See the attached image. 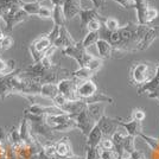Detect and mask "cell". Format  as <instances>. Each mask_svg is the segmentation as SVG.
Returning <instances> with one entry per match:
<instances>
[{"label": "cell", "instance_id": "1", "mask_svg": "<svg viewBox=\"0 0 159 159\" xmlns=\"http://www.w3.org/2000/svg\"><path fill=\"white\" fill-rule=\"evenodd\" d=\"M157 38H159V26L135 25L134 39L132 42V52L148 49Z\"/></svg>", "mask_w": 159, "mask_h": 159}, {"label": "cell", "instance_id": "2", "mask_svg": "<svg viewBox=\"0 0 159 159\" xmlns=\"http://www.w3.org/2000/svg\"><path fill=\"white\" fill-rule=\"evenodd\" d=\"M20 69H16L12 73L0 74V100L4 101L11 94L20 93Z\"/></svg>", "mask_w": 159, "mask_h": 159}, {"label": "cell", "instance_id": "3", "mask_svg": "<svg viewBox=\"0 0 159 159\" xmlns=\"http://www.w3.org/2000/svg\"><path fill=\"white\" fill-rule=\"evenodd\" d=\"M156 74V66L148 62H134L131 68V81L133 83L143 86L154 77Z\"/></svg>", "mask_w": 159, "mask_h": 159}, {"label": "cell", "instance_id": "4", "mask_svg": "<svg viewBox=\"0 0 159 159\" xmlns=\"http://www.w3.org/2000/svg\"><path fill=\"white\" fill-rule=\"evenodd\" d=\"M62 53H63L64 56H68V57L74 58V60L79 63L80 68H84V66L95 57L92 53H89L87 51V49L83 48L81 42H76L73 47L63 49V50H62Z\"/></svg>", "mask_w": 159, "mask_h": 159}, {"label": "cell", "instance_id": "5", "mask_svg": "<svg viewBox=\"0 0 159 159\" xmlns=\"http://www.w3.org/2000/svg\"><path fill=\"white\" fill-rule=\"evenodd\" d=\"M53 47L52 42L49 39L48 34H44V36H40L39 38L34 39L30 44L29 47V50H30V55L32 57L33 63H37L39 62L43 57H45L48 50L51 49Z\"/></svg>", "mask_w": 159, "mask_h": 159}, {"label": "cell", "instance_id": "6", "mask_svg": "<svg viewBox=\"0 0 159 159\" xmlns=\"http://www.w3.org/2000/svg\"><path fill=\"white\" fill-rule=\"evenodd\" d=\"M29 17H30V16H29L26 12H24V11L21 10V7L16 6V7L10 8L8 11H6V12L4 13L1 19L4 20V23H5V25H6V31L7 32H11L16 25H18L21 21L27 20Z\"/></svg>", "mask_w": 159, "mask_h": 159}, {"label": "cell", "instance_id": "7", "mask_svg": "<svg viewBox=\"0 0 159 159\" xmlns=\"http://www.w3.org/2000/svg\"><path fill=\"white\" fill-rule=\"evenodd\" d=\"M138 95H140V96L146 95L148 99L158 100L159 101V64L156 66L154 77L151 81H148L147 83L139 87Z\"/></svg>", "mask_w": 159, "mask_h": 159}, {"label": "cell", "instance_id": "8", "mask_svg": "<svg viewBox=\"0 0 159 159\" xmlns=\"http://www.w3.org/2000/svg\"><path fill=\"white\" fill-rule=\"evenodd\" d=\"M79 83V81L73 79L71 76L68 77V79L61 80L57 83L58 93L62 94L68 101H76V100H79L77 94H76V89H77Z\"/></svg>", "mask_w": 159, "mask_h": 159}, {"label": "cell", "instance_id": "9", "mask_svg": "<svg viewBox=\"0 0 159 159\" xmlns=\"http://www.w3.org/2000/svg\"><path fill=\"white\" fill-rule=\"evenodd\" d=\"M71 116H73V119L75 120L76 128L80 129L81 133H82L84 137H87V135L89 134V132L93 129V127L96 125V122L90 118L89 113L87 112V108L83 109V111L81 113H79V114L71 115Z\"/></svg>", "mask_w": 159, "mask_h": 159}, {"label": "cell", "instance_id": "10", "mask_svg": "<svg viewBox=\"0 0 159 159\" xmlns=\"http://www.w3.org/2000/svg\"><path fill=\"white\" fill-rule=\"evenodd\" d=\"M119 119H113L109 118L107 115H103L101 119L96 122V125L99 126V128L102 132L103 138H111L113 135V133L115 132L119 127Z\"/></svg>", "mask_w": 159, "mask_h": 159}, {"label": "cell", "instance_id": "11", "mask_svg": "<svg viewBox=\"0 0 159 159\" xmlns=\"http://www.w3.org/2000/svg\"><path fill=\"white\" fill-rule=\"evenodd\" d=\"M98 90H99V88L93 80H87V81H82L79 83L77 89H76V94H77L79 100L84 101V100L92 98Z\"/></svg>", "mask_w": 159, "mask_h": 159}, {"label": "cell", "instance_id": "12", "mask_svg": "<svg viewBox=\"0 0 159 159\" xmlns=\"http://www.w3.org/2000/svg\"><path fill=\"white\" fill-rule=\"evenodd\" d=\"M82 8L83 7L81 5V0H64L62 11L66 20H70L74 19L76 16H79Z\"/></svg>", "mask_w": 159, "mask_h": 159}, {"label": "cell", "instance_id": "13", "mask_svg": "<svg viewBox=\"0 0 159 159\" xmlns=\"http://www.w3.org/2000/svg\"><path fill=\"white\" fill-rule=\"evenodd\" d=\"M29 113L34 115H57V114H64V112L56 106H43L40 103H32L26 109Z\"/></svg>", "mask_w": 159, "mask_h": 159}, {"label": "cell", "instance_id": "14", "mask_svg": "<svg viewBox=\"0 0 159 159\" xmlns=\"http://www.w3.org/2000/svg\"><path fill=\"white\" fill-rule=\"evenodd\" d=\"M75 43H76V42L74 40L70 32L68 31V29H66V26H61L60 36H58L57 39L53 42V47L56 48V49L63 50V49H66V48H69V47H73Z\"/></svg>", "mask_w": 159, "mask_h": 159}, {"label": "cell", "instance_id": "15", "mask_svg": "<svg viewBox=\"0 0 159 159\" xmlns=\"http://www.w3.org/2000/svg\"><path fill=\"white\" fill-rule=\"evenodd\" d=\"M56 156L58 158H68L74 156L73 150H71V145L68 138H61L56 144Z\"/></svg>", "mask_w": 159, "mask_h": 159}, {"label": "cell", "instance_id": "16", "mask_svg": "<svg viewBox=\"0 0 159 159\" xmlns=\"http://www.w3.org/2000/svg\"><path fill=\"white\" fill-rule=\"evenodd\" d=\"M80 19H81V27L86 29L87 24L93 19H101V14L98 8H82V11L80 12Z\"/></svg>", "mask_w": 159, "mask_h": 159}, {"label": "cell", "instance_id": "17", "mask_svg": "<svg viewBox=\"0 0 159 159\" xmlns=\"http://www.w3.org/2000/svg\"><path fill=\"white\" fill-rule=\"evenodd\" d=\"M119 126H121L125 131H126L127 135L131 137H138L141 131H143V126H141V121H135V120H131V121H119Z\"/></svg>", "mask_w": 159, "mask_h": 159}, {"label": "cell", "instance_id": "18", "mask_svg": "<svg viewBox=\"0 0 159 159\" xmlns=\"http://www.w3.org/2000/svg\"><path fill=\"white\" fill-rule=\"evenodd\" d=\"M96 49L101 60H109L113 57V47L109 44V42L103 38H100L96 42Z\"/></svg>", "mask_w": 159, "mask_h": 159}, {"label": "cell", "instance_id": "19", "mask_svg": "<svg viewBox=\"0 0 159 159\" xmlns=\"http://www.w3.org/2000/svg\"><path fill=\"white\" fill-rule=\"evenodd\" d=\"M105 108H106V103H103V102L89 103V105H87V112L89 113L90 118L95 122H98L105 115Z\"/></svg>", "mask_w": 159, "mask_h": 159}, {"label": "cell", "instance_id": "20", "mask_svg": "<svg viewBox=\"0 0 159 159\" xmlns=\"http://www.w3.org/2000/svg\"><path fill=\"white\" fill-rule=\"evenodd\" d=\"M103 135H102V132L99 128L98 125H95L93 127V129L89 132V134L87 135V146L89 147H94V148H98L100 145V141L102 140Z\"/></svg>", "mask_w": 159, "mask_h": 159}, {"label": "cell", "instance_id": "21", "mask_svg": "<svg viewBox=\"0 0 159 159\" xmlns=\"http://www.w3.org/2000/svg\"><path fill=\"white\" fill-rule=\"evenodd\" d=\"M57 94H58V88H57V84H55V83L42 84V89H40V94H39L42 98L52 100Z\"/></svg>", "mask_w": 159, "mask_h": 159}, {"label": "cell", "instance_id": "22", "mask_svg": "<svg viewBox=\"0 0 159 159\" xmlns=\"http://www.w3.org/2000/svg\"><path fill=\"white\" fill-rule=\"evenodd\" d=\"M94 76V73L90 71L88 68H80L77 70H75L71 73V77L75 80H77L79 82L82 81H87V80H92V77Z\"/></svg>", "mask_w": 159, "mask_h": 159}, {"label": "cell", "instance_id": "23", "mask_svg": "<svg viewBox=\"0 0 159 159\" xmlns=\"http://www.w3.org/2000/svg\"><path fill=\"white\" fill-rule=\"evenodd\" d=\"M20 7H21V10H23L24 12H26L29 16H37L38 12H39L42 5H40L39 2H37V1H33V2L21 1Z\"/></svg>", "mask_w": 159, "mask_h": 159}, {"label": "cell", "instance_id": "24", "mask_svg": "<svg viewBox=\"0 0 159 159\" xmlns=\"http://www.w3.org/2000/svg\"><path fill=\"white\" fill-rule=\"evenodd\" d=\"M52 20L53 25H58V26H66V18L62 11V7L53 6L52 8Z\"/></svg>", "mask_w": 159, "mask_h": 159}, {"label": "cell", "instance_id": "25", "mask_svg": "<svg viewBox=\"0 0 159 159\" xmlns=\"http://www.w3.org/2000/svg\"><path fill=\"white\" fill-rule=\"evenodd\" d=\"M99 39H100V31H96V32H88L81 43H82V45H83L84 49H88V48H90L92 45H95L96 42Z\"/></svg>", "mask_w": 159, "mask_h": 159}, {"label": "cell", "instance_id": "26", "mask_svg": "<svg viewBox=\"0 0 159 159\" xmlns=\"http://www.w3.org/2000/svg\"><path fill=\"white\" fill-rule=\"evenodd\" d=\"M103 24H105L106 30L109 31V32H114V31H116V30L120 29L119 20L116 19V18H114V17H108V18H106V19L103 20Z\"/></svg>", "mask_w": 159, "mask_h": 159}, {"label": "cell", "instance_id": "27", "mask_svg": "<svg viewBox=\"0 0 159 159\" xmlns=\"http://www.w3.org/2000/svg\"><path fill=\"white\" fill-rule=\"evenodd\" d=\"M134 139H135V138H134V137H131V135H127L126 138H125L124 145H122L124 152H127V153H129V154H132V153L135 151V146H134L135 140Z\"/></svg>", "mask_w": 159, "mask_h": 159}, {"label": "cell", "instance_id": "28", "mask_svg": "<svg viewBox=\"0 0 159 159\" xmlns=\"http://www.w3.org/2000/svg\"><path fill=\"white\" fill-rule=\"evenodd\" d=\"M16 62L13 60L5 62V61L0 60V74H8L12 73L13 70H16Z\"/></svg>", "mask_w": 159, "mask_h": 159}, {"label": "cell", "instance_id": "29", "mask_svg": "<svg viewBox=\"0 0 159 159\" xmlns=\"http://www.w3.org/2000/svg\"><path fill=\"white\" fill-rule=\"evenodd\" d=\"M21 1L23 0H0V10L6 12V11H8L12 7L20 6Z\"/></svg>", "mask_w": 159, "mask_h": 159}, {"label": "cell", "instance_id": "30", "mask_svg": "<svg viewBox=\"0 0 159 159\" xmlns=\"http://www.w3.org/2000/svg\"><path fill=\"white\" fill-rule=\"evenodd\" d=\"M102 64H103V60H101L99 57H94L93 60L87 64L86 68H88L90 71H93V73L95 74L96 71H99L100 69L102 68Z\"/></svg>", "mask_w": 159, "mask_h": 159}, {"label": "cell", "instance_id": "31", "mask_svg": "<svg viewBox=\"0 0 159 159\" xmlns=\"http://www.w3.org/2000/svg\"><path fill=\"white\" fill-rule=\"evenodd\" d=\"M99 151V157L100 159H118V153L115 152L114 150H101L98 147Z\"/></svg>", "mask_w": 159, "mask_h": 159}, {"label": "cell", "instance_id": "32", "mask_svg": "<svg viewBox=\"0 0 159 159\" xmlns=\"http://www.w3.org/2000/svg\"><path fill=\"white\" fill-rule=\"evenodd\" d=\"M101 27H102L101 19H93L87 24L86 29L88 30V32H96V31L101 30Z\"/></svg>", "mask_w": 159, "mask_h": 159}, {"label": "cell", "instance_id": "33", "mask_svg": "<svg viewBox=\"0 0 159 159\" xmlns=\"http://www.w3.org/2000/svg\"><path fill=\"white\" fill-rule=\"evenodd\" d=\"M159 16V11L153 6H150L148 10H147V17H146V20H147V25H150L152 21L158 18Z\"/></svg>", "mask_w": 159, "mask_h": 159}, {"label": "cell", "instance_id": "34", "mask_svg": "<svg viewBox=\"0 0 159 159\" xmlns=\"http://www.w3.org/2000/svg\"><path fill=\"white\" fill-rule=\"evenodd\" d=\"M14 44V40L13 38L11 37V36H5L2 40L0 42V49H2V50H8V49H11V48L13 47Z\"/></svg>", "mask_w": 159, "mask_h": 159}, {"label": "cell", "instance_id": "35", "mask_svg": "<svg viewBox=\"0 0 159 159\" xmlns=\"http://www.w3.org/2000/svg\"><path fill=\"white\" fill-rule=\"evenodd\" d=\"M146 118V114L143 109L140 108H134L131 114V120H135V121H143Z\"/></svg>", "mask_w": 159, "mask_h": 159}, {"label": "cell", "instance_id": "36", "mask_svg": "<svg viewBox=\"0 0 159 159\" xmlns=\"http://www.w3.org/2000/svg\"><path fill=\"white\" fill-rule=\"evenodd\" d=\"M51 101H52L53 106L58 107L60 109H62V108H63V106H64L66 102H68V100H66V98H64V96H63L62 94H60V93L57 94V95H56V96H55Z\"/></svg>", "mask_w": 159, "mask_h": 159}, {"label": "cell", "instance_id": "37", "mask_svg": "<svg viewBox=\"0 0 159 159\" xmlns=\"http://www.w3.org/2000/svg\"><path fill=\"white\" fill-rule=\"evenodd\" d=\"M99 148L101 150H113L114 145H113V141L111 138H102V140L100 141Z\"/></svg>", "mask_w": 159, "mask_h": 159}, {"label": "cell", "instance_id": "38", "mask_svg": "<svg viewBox=\"0 0 159 159\" xmlns=\"http://www.w3.org/2000/svg\"><path fill=\"white\" fill-rule=\"evenodd\" d=\"M86 148H87V154L86 157H84V159H100L98 148L89 147V146H87Z\"/></svg>", "mask_w": 159, "mask_h": 159}, {"label": "cell", "instance_id": "39", "mask_svg": "<svg viewBox=\"0 0 159 159\" xmlns=\"http://www.w3.org/2000/svg\"><path fill=\"white\" fill-rule=\"evenodd\" d=\"M37 16H38V17H40V18H44V19L52 18V10H51V8H49V7L42 6Z\"/></svg>", "mask_w": 159, "mask_h": 159}, {"label": "cell", "instance_id": "40", "mask_svg": "<svg viewBox=\"0 0 159 159\" xmlns=\"http://www.w3.org/2000/svg\"><path fill=\"white\" fill-rule=\"evenodd\" d=\"M112 1L119 4L120 6H122L126 10H128V8H135V2L133 0H112Z\"/></svg>", "mask_w": 159, "mask_h": 159}, {"label": "cell", "instance_id": "41", "mask_svg": "<svg viewBox=\"0 0 159 159\" xmlns=\"http://www.w3.org/2000/svg\"><path fill=\"white\" fill-rule=\"evenodd\" d=\"M90 1L93 2L94 8H98V10H100L101 7L103 6V1H102V0H90Z\"/></svg>", "mask_w": 159, "mask_h": 159}, {"label": "cell", "instance_id": "42", "mask_svg": "<svg viewBox=\"0 0 159 159\" xmlns=\"http://www.w3.org/2000/svg\"><path fill=\"white\" fill-rule=\"evenodd\" d=\"M50 1H51L52 6H60V7L63 6V2H64V0H50Z\"/></svg>", "mask_w": 159, "mask_h": 159}, {"label": "cell", "instance_id": "43", "mask_svg": "<svg viewBox=\"0 0 159 159\" xmlns=\"http://www.w3.org/2000/svg\"><path fill=\"white\" fill-rule=\"evenodd\" d=\"M37 2H39L42 6H44V7H47V2H50L51 4V1L50 0H36Z\"/></svg>", "mask_w": 159, "mask_h": 159}, {"label": "cell", "instance_id": "44", "mask_svg": "<svg viewBox=\"0 0 159 159\" xmlns=\"http://www.w3.org/2000/svg\"><path fill=\"white\" fill-rule=\"evenodd\" d=\"M135 2V6L139 5V4H144V2H148V0H133Z\"/></svg>", "mask_w": 159, "mask_h": 159}, {"label": "cell", "instance_id": "45", "mask_svg": "<svg viewBox=\"0 0 159 159\" xmlns=\"http://www.w3.org/2000/svg\"><path fill=\"white\" fill-rule=\"evenodd\" d=\"M4 13H5V12H4L2 10H0V18H2V16H4Z\"/></svg>", "mask_w": 159, "mask_h": 159}, {"label": "cell", "instance_id": "46", "mask_svg": "<svg viewBox=\"0 0 159 159\" xmlns=\"http://www.w3.org/2000/svg\"><path fill=\"white\" fill-rule=\"evenodd\" d=\"M102 1H103V4H105V1H106V0H102Z\"/></svg>", "mask_w": 159, "mask_h": 159}]
</instances>
